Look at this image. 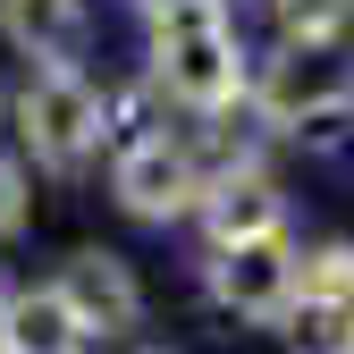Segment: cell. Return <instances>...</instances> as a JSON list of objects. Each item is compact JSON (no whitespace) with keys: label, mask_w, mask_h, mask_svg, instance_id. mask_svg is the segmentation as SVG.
<instances>
[{"label":"cell","mask_w":354,"mask_h":354,"mask_svg":"<svg viewBox=\"0 0 354 354\" xmlns=\"http://www.w3.org/2000/svg\"><path fill=\"white\" fill-rule=\"evenodd\" d=\"M144 9H152V17H160V9H194V0H144Z\"/></svg>","instance_id":"13"},{"label":"cell","mask_w":354,"mask_h":354,"mask_svg":"<svg viewBox=\"0 0 354 354\" xmlns=\"http://www.w3.org/2000/svg\"><path fill=\"white\" fill-rule=\"evenodd\" d=\"M0 34L51 68L68 42H76V0H0Z\"/></svg>","instance_id":"9"},{"label":"cell","mask_w":354,"mask_h":354,"mask_svg":"<svg viewBox=\"0 0 354 354\" xmlns=\"http://www.w3.org/2000/svg\"><path fill=\"white\" fill-rule=\"evenodd\" d=\"M304 295H313V304H346V313H354V245H321L313 261H304Z\"/></svg>","instance_id":"10"},{"label":"cell","mask_w":354,"mask_h":354,"mask_svg":"<svg viewBox=\"0 0 354 354\" xmlns=\"http://www.w3.org/2000/svg\"><path fill=\"white\" fill-rule=\"evenodd\" d=\"M0 337L17 354H84V321L59 287H34V295H9V313H0Z\"/></svg>","instance_id":"7"},{"label":"cell","mask_w":354,"mask_h":354,"mask_svg":"<svg viewBox=\"0 0 354 354\" xmlns=\"http://www.w3.org/2000/svg\"><path fill=\"white\" fill-rule=\"evenodd\" d=\"M253 110L270 118V127H287V136L337 144L346 127H354V59L329 51V42H287V51L261 68Z\"/></svg>","instance_id":"1"},{"label":"cell","mask_w":354,"mask_h":354,"mask_svg":"<svg viewBox=\"0 0 354 354\" xmlns=\"http://www.w3.org/2000/svg\"><path fill=\"white\" fill-rule=\"evenodd\" d=\"M59 295L76 304V321H84V329H136V313H144L136 270H127L118 253H102V245H84L68 270H59Z\"/></svg>","instance_id":"6"},{"label":"cell","mask_w":354,"mask_h":354,"mask_svg":"<svg viewBox=\"0 0 354 354\" xmlns=\"http://www.w3.org/2000/svg\"><path fill=\"white\" fill-rule=\"evenodd\" d=\"M0 354H17V346H9V337H0Z\"/></svg>","instance_id":"15"},{"label":"cell","mask_w":354,"mask_h":354,"mask_svg":"<svg viewBox=\"0 0 354 354\" xmlns=\"http://www.w3.org/2000/svg\"><path fill=\"white\" fill-rule=\"evenodd\" d=\"M0 313H9V287H0Z\"/></svg>","instance_id":"14"},{"label":"cell","mask_w":354,"mask_h":354,"mask_svg":"<svg viewBox=\"0 0 354 354\" xmlns=\"http://www.w3.org/2000/svg\"><path fill=\"white\" fill-rule=\"evenodd\" d=\"M26 228V169L17 160H0V236Z\"/></svg>","instance_id":"12"},{"label":"cell","mask_w":354,"mask_h":354,"mask_svg":"<svg viewBox=\"0 0 354 354\" xmlns=\"http://www.w3.org/2000/svg\"><path fill=\"white\" fill-rule=\"evenodd\" d=\"M160 84L186 110H228L245 93V51L228 17H219V0H194V9H160Z\"/></svg>","instance_id":"2"},{"label":"cell","mask_w":354,"mask_h":354,"mask_svg":"<svg viewBox=\"0 0 354 354\" xmlns=\"http://www.w3.org/2000/svg\"><path fill=\"white\" fill-rule=\"evenodd\" d=\"M270 9H279L287 42H329V34L354 17V0H270Z\"/></svg>","instance_id":"11"},{"label":"cell","mask_w":354,"mask_h":354,"mask_svg":"<svg viewBox=\"0 0 354 354\" xmlns=\"http://www.w3.org/2000/svg\"><path fill=\"white\" fill-rule=\"evenodd\" d=\"M118 203L136 211V219H186L211 186H203V160L186 144H169V136H144V144H127L118 152Z\"/></svg>","instance_id":"5"},{"label":"cell","mask_w":354,"mask_h":354,"mask_svg":"<svg viewBox=\"0 0 354 354\" xmlns=\"http://www.w3.org/2000/svg\"><path fill=\"white\" fill-rule=\"evenodd\" d=\"M17 127H26V144H34V160H51V169H76L84 152H93L102 136H110V110H102V93L84 84L76 68H42L26 93H17Z\"/></svg>","instance_id":"3"},{"label":"cell","mask_w":354,"mask_h":354,"mask_svg":"<svg viewBox=\"0 0 354 354\" xmlns=\"http://www.w3.org/2000/svg\"><path fill=\"white\" fill-rule=\"evenodd\" d=\"M346 354H354V346H346Z\"/></svg>","instance_id":"16"},{"label":"cell","mask_w":354,"mask_h":354,"mask_svg":"<svg viewBox=\"0 0 354 354\" xmlns=\"http://www.w3.org/2000/svg\"><path fill=\"white\" fill-rule=\"evenodd\" d=\"M203 219H211V245L279 236V186H270V177H253V169H236V177H219V186H211Z\"/></svg>","instance_id":"8"},{"label":"cell","mask_w":354,"mask_h":354,"mask_svg":"<svg viewBox=\"0 0 354 354\" xmlns=\"http://www.w3.org/2000/svg\"><path fill=\"white\" fill-rule=\"evenodd\" d=\"M211 295L245 321H287L304 295V261L287 253V236H245L211 253Z\"/></svg>","instance_id":"4"}]
</instances>
